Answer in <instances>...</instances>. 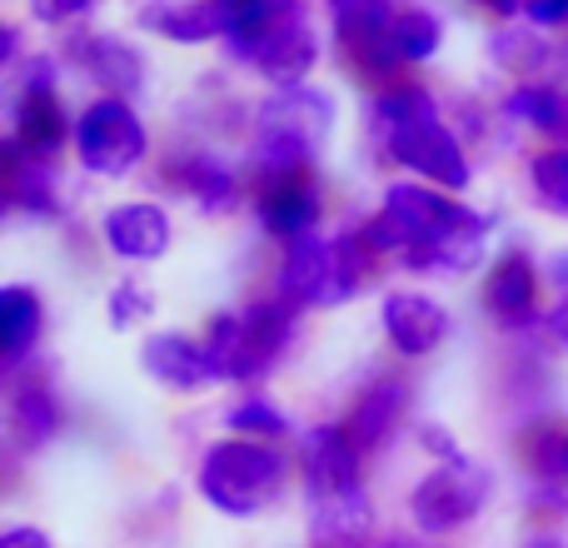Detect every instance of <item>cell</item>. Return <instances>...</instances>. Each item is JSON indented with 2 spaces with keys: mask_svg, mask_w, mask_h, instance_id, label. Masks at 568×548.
Masks as SVG:
<instances>
[{
  "mask_svg": "<svg viewBox=\"0 0 568 548\" xmlns=\"http://www.w3.org/2000/svg\"><path fill=\"white\" fill-rule=\"evenodd\" d=\"M409 394H414L409 379H399V374H379V379L349 404V414H344V434H349L354 449L379 454L384 444L394 439L399 419L409 414Z\"/></svg>",
  "mask_w": 568,
  "mask_h": 548,
  "instance_id": "15",
  "label": "cell"
},
{
  "mask_svg": "<svg viewBox=\"0 0 568 548\" xmlns=\"http://www.w3.org/2000/svg\"><path fill=\"white\" fill-rule=\"evenodd\" d=\"M100 0H30V16L40 20V26H70V20L90 16Z\"/></svg>",
  "mask_w": 568,
  "mask_h": 548,
  "instance_id": "30",
  "label": "cell"
},
{
  "mask_svg": "<svg viewBox=\"0 0 568 548\" xmlns=\"http://www.w3.org/2000/svg\"><path fill=\"white\" fill-rule=\"evenodd\" d=\"M10 439L20 444V449H40V444H50L60 434V424H65V409H60L55 389L40 379H26L10 389Z\"/></svg>",
  "mask_w": 568,
  "mask_h": 548,
  "instance_id": "20",
  "label": "cell"
},
{
  "mask_svg": "<svg viewBox=\"0 0 568 548\" xmlns=\"http://www.w3.org/2000/svg\"><path fill=\"white\" fill-rule=\"evenodd\" d=\"M444 26L429 16V10H394V45L409 65H424L429 55H439Z\"/></svg>",
  "mask_w": 568,
  "mask_h": 548,
  "instance_id": "26",
  "label": "cell"
},
{
  "mask_svg": "<svg viewBox=\"0 0 568 548\" xmlns=\"http://www.w3.org/2000/svg\"><path fill=\"white\" fill-rule=\"evenodd\" d=\"M494 65L504 70H539L549 60V45L539 40V26H504L499 35L489 40Z\"/></svg>",
  "mask_w": 568,
  "mask_h": 548,
  "instance_id": "27",
  "label": "cell"
},
{
  "mask_svg": "<svg viewBox=\"0 0 568 548\" xmlns=\"http://www.w3.org/2000/svg\"><path fill=\"white\" fill-rule=\"evenodd\" d=\"M294 329H300V304L260 300L250 309L215 314L205 329V354L215 364L220 384H255L280 364V354L290 349Z\"/></svg>",
  "mask_w": 568,
  "mask_h": 548,
  "instance_id": "6",
  "label": "cell"
},
{
  "mask_svg": "<svg viewBox=\"0 0 568 548\" xmlns=\"http://www.w3.org/2000/svg\"><path fill=\"white\" fill-rule=\"evenodd\" d=\"M479 6H484V10H494V16H504V20H509V16H519V10L529 6V0H479Z\"/></svg>",
  "mask_w": 568,
  "mask_h": 548,
  "instance_id": "35",
  "label": "cell"
},
{
  "mask_svg": "<svg viewBox=\"0 0 568 548\" xmlns=\"http://www.w3.org/2000/svg\"><path fill=\"white\" fill-rule=\"evenodd\" d=\"M225 424H230V434H240V439H265V444L290 434V414H284L270 394H245L240 404H230Z\"/></svg>",
  "mask_w": 568,
  "mask_h": 548,
  "instance_id": "25",
  "label": "cell"
},
{
  "mask_svg": "<svg viewBox=\"0 0 568 548\" xmlns=\"http://www.w3.org/2000/svg\"><path fill=\"white\" fill-rule=\"evenodd\" d=\"M150 135H145V120L135 115V105L120 95H105L95 105L80 110L75 120V155L90 175H105L120 180L145 160Z\"/></svg>",
  "mask_w": 568,
  "mask_h": 548,
  "instance_id": "9",
  "label": "cell"
},
{
  "mask_svg": "<svg viewBox=\"0 0 568 548\" xmlns=\"http://www.w3.org/2000/svg\"><path fill=\"white\" fill-rule=\"evenodd\" d=\"M489 504V474L474 459H444L439 469H429L409 494V519L419 534L444 539V534H459L464 524H474Z\"/></svg>",
  "mask_w": 568,
  "mask_h": 548,
  "instance_id": "8",
  "label": "cell"
},
{
  "mask_svg": "<svg viewBox=\"0 0 568 548\" xmlns=\"http://www.w3.org/2000/svg\"><path fill=\"white\" fill-rule=\"evenodd\" d=\"M6 200L10 210H26V215L40 220H50L60 210V180L50 170V160L26 155L16 140L6 145Z\"/></svg>",
  "mask_w": 568,
  "mask_h": 548,
  "instance_id": "19",
  "label": "cell"
},
{
  "mask_svg": "<svg viewBox=\"0 0 568 548\" xmlns=\"http://www.w3.org/2000/svg\"><path fill=\"white\" fill-rule=\"evenodd\" d=\"M16 140L26 155L50 160L65 140H75V125H70L65 105H60L55 85H26L20 90V105H16Z\"/></svg>",
  "mask_w": 568,
  "mask_h": 548,
  "instance_id": "17",
  "label": "cell"
},
{
  "mask_svg": "<svg viewBox=\"0 0 568 548\" xmlns=\"http://www.w3.org/2000/svg\"><path fill=\"white\" fill-rule=\"evenodd\" d=\"M379 255H399L414 274H469L489 245V215L449 200L434 185H399L384 190L379 215L364 225Z\"/></svg>",
  "mask_w": 568,
  "mask_h": 548,
  "instance_id": "1",
  "label": "cell"
},
{
  "mask_svg": "<svg viewBox=\"0 0 568 548\" xmlns=\"http://www.w3.org/2000/svg\"><path fill=\"white\" fill-rule=\"evenodd\" d=\"M255 215L275 240L294 245L304 235H320L324 195L310 180V170H265V180L255 190Z\"/></svg>",
  "mask_w": 568,
  "mask_h": 548,
  "instance_id": "11",
  "label": "cell"
},
{
  "mask_svg": "<svg viewBox=\"0 0 568 548\" xmlns=\"http://www.w3.org/2000/svg\"><path fill=\"white\" fill-rule=\"evenodd\" d=\"M564 479H568V429H564Z\"/></svg>",
  "mask_w": 568,
  "mask_h": 548,
  "instance_id": "37",
  "label": "cell"
},
{
  "mask_svg": "<svg viewBox=\"0 0 568 548\" xmlns=\"http://www.w3.org/2000/svg\"><path fill=\"white\" fill-rule=\"evenodd\" d=\"M0 319H6V349H0V364H6V369H20V364L36 354L40 329H45L40 294L30 290V284H6V290H0Z\"/></svg>",
  "mask_w": 568,
  "mask_h": 548,
  "instance_id": "21",
  "label": "cell"
},
{
  "mask_svg": "<svg viewBox=\"0 0 568 548\" xmlns=\"http://www.w3.org/2000/svg\"><path fill=\"white\" fill-rule=\"evenodd\" d=\"M374 125H379V145L394 165L429 180L434 190H469V155H464L459 135L444 125L439 105L424 85H389L374 105Z\"/></svg>",
  "mask_w": 568,
  "mask_h": 548,
  "instance_id": "3",
  "label": "cell"
},
{
  "mask_svg": "<svg viewBox=\"0 0 568 548\" xmlns=\"http://www.w3.org/2000/svg\"><path fill=\"white\" fill-rule=\"evenodd\" d=\"M175 185L185 190L205 215H225L240 200V175L220 155H185L175 165Z\"/></svg>",
  "mask_w": 568,
  "mask_h": 548,
  "instance_id": "22",
  "label": "cell"
},
{
  "mask_svg": "<svg viewBox=\"0 0 568 548\" xmlns=\"http://www.w3.org/2000/svg\"><path fill=\"white\" fill-rule=\"evenodd\" d=\"M379 324H384V339H389L394 354H404V359H424V354H434L449 339V309H444L434 294H419V290L384 294Z\"/></svg>",
  "mask_w": 568,
  "mask_h": 548,
  "instance_id": "12",
  "label": "cell"
},
{
  "mask_svg": "<svg viewBox=\"0 0 568 548\" xmlns=\"http://www.w3.org/2000/svg\"><path fill=\"white\" fill-rule=\"evenodd\" d=\"M70 55L80 60V70H85L95 85H105L110 95H120V100H130L145 85V55L120 35H80L75 45H70Z\"/></svg>",
  "mask_w": 568,
  "mask_h": 548,
  "instance_id": "18",
  "label": "cell"
},
{
  "mask_svg": "<svg viewBox=\"0 0 568 548\" xmlns=\"http://www.w3.org/2000/svg\"><path fill=\"white\" fill-rule=\"evenodd\" d=\"M504 115L519 125L539 130V135H568V100L549 85H519L504 100Z\"/></svg>",
  "mask_w": 568,
  "mask_h": 548,
  "instance_id": "24",
  "label": "cell"
},
{
  "mask_svg": "<svg viewBox=\"0 0 568 548\" xmlns=\"http://www.w3.org/2000/svg\"><path fill=\"white\" fill-rule=\"evenodd\" d=\"M140 369L175 394H200V389H210V384H220L215 364H210V354H205V339H190V334H180V329L150 334V339L140 344Z\"/></svg>",
  "mask_w": 568,
  "mask_h": 548,
  "instance_id": "14",
  "label": "cell"
},
{
  "mask_svg": "<svg viewBox=\"0 0 568 548\" xmlns=\"http://www.w3.org/2000/svg\"><path fill=\"white\" fill-rule=\"evenodd\" d=\"M549 280L559 284V290H564V300H568V250H559V255L549 260Z\"/></svg>",
  "mask_w": 568,
  "mask_h": 548,
  "instance_id": "34",
  "label": "cell"
},
{
  "mask_svg": "<svg viewBox=\"0 0 568 548\" xmlns=\"http://www.w3.org/2000/svg\"><path fill=\"white\" fill-rule=\"evenodd\" d=\"M150 30H160L175 45H200V40H225L215 16V0H185V6H155L145 10Z\"/></svg>",
  "mask_w": 568,
  "mask_h": 548,
  "instance_id": "23",
  "label": "cell"
},
{
  "mask_svg": "<svg viewBox=\"0 0 568 548\" xmlns=\"http://www.w3.org/2000/svg\"><path fill=\"white\" fill-rule=\"evenodd\" d=\"M334 130V95L314 85H284L255 110V150L265 170H310Z\"/></svg>",
  "mask_w": 568,
  "mask_h": 548,
  "instance_id": "7",
  "label": "cell"
},
{
  "mask_svg": "<svg viewBox=\"0 0 568 548\" xmlns=\"http://www.w3.org/2000/svg\"><path fill=\"white\" fill-rule=\"evenodd\" d=\"M334 16V26H354V20H369V16H384L389 0H324Z\"/></svg>",
  "mask_w": 568,
  "mask_h": 548,
  "instance_id": "31",
  "label": "cell"
},
{
  "mask_svg": "<svg viewBox=\"0 0 568 548\" xmlns=\"http://www.w3.org/2000/svg\"><path fill=\"white\" fill-rule=\"evenodd\" d=\"M524 548H564L559 539H534V544H524Z\"/></svg>",
  "mask_w": 568,
  "mask_h": 548,
  "instance_id": "36",
  "label": "cell"
},
{
  "mask_svg": "<svg viewBox=\"0 0 568 548\" xmlns=\"http://www.w3.org/2000/svg\"><path fill=\"white\" fill-rule=\"evenodd\" d=\"M379 250L364 230L349 235H304L284 245L280 265V294L300 309H334L349 294H359L379 270Z\"/></svg>",
  "mask_w": 568,
  "mask_h": 548,
  "instance_id": "4",
  "label": "cell"
},
{
  "mask_svg": "<svg viewBox=\"0 0 568 548\" xmlns=\"http://www.w3.org/2000/svg\"><path fill=\"white\" fill-rule=\"evenodd\" d=\"M225 55L235 60V65H250L255 75H265L275 90H284V85H304V75L320 65V35L310 30L304 16H294V20H284V26H270L250 40H230Z\"/></svg>",
  "mask_w": 568,
  "mask_h": 548,
  "instance_id": "10",
  "label": "cell"
},
{
  "mask_svg": "<svg viewBox=\"0 0 568 548\" xmlns=\"http://www.w3.org/2000/svg\"><path fill=\"white\" fill-rule=\"evenodd\" d=\"M100 240H105L110 255L150 265V260H165L170 240H175V225H170V215L160 205H150V200H125V205L105 210Z\"/></svg>",
  "mask_w": 568,
  "mask_h": 548,
  "instance_id": "13",
  "label": "cell"
},
{
  "mask_svg": "<svg viewBox=\"0 0 568 548\" xmlns=\"http://www.w3.org/2000/svg\"><path fill=\"white\" fill-rule=\"evenodd\" d=\"M150 314H155V294H150L140 280H120L115 290L105 294V319L115 324V329H135V324H145Z\"/></svg>",
  "mask_w": 568,
  "mask_h": 548,
  "instance_id": "29",
  "label": "cell"
},
{
  "mask_svg": "<svg viewBox=\"0 0 568 548\" xmlns=\"http://www.w3.org/2000/svg\"><path fill=\"white\" fill-rule=\"evenodd\" d=\"M484 309L504 329H529L539 319V270L529 255H504L484 274Z\"/></svg>",
  "mask_w": 568,
  "mask_h": 548,
  "instance_id": "16",
  "label": "cell"
},
{
  "mask_svg": "<svg viewBox=\"0 0 568 548\" xmlns=\"http://www.w3.org/2000/svg\"><path fill=\"white\" fill-rule=\"evenodd\" d=\"M0 548H55V544H50V534L36 529V524H10V529L0 534Z\"/></svg>",
  "mask_w": 568,
  "mask_h": 548,
  "instance_id": "33",
  "label": "cell"
},
{
  "mask_svg": "<svg viewBox=\"0 0 568 548\" xmlns=\"http://www.w3.org/2000/svg\"><path fill=\"white\" fill-rule=\"evenodd\" d=\"M524 16H529V26H539V30L568 26V0H529Z\"/></svg>",
  "mask_w": 568,
  "mask_h": 548,
  "instance_id": "32",
  "label": "cell"
},
{
  "mask_svg": "<svg viewBox=\"0 0 568 548\" xmlns=\"http://www.w3.org/2000/svg\"><path fill=\"white\" fill-rule=\"evenodd\" d=\"M195 484H200V499L215 514H225V519H255L270 504H280L284 484H290V464H284V454L275 444L230 434V439L210 444L200 454Z\"/></svg>",
  "mask_w": 568,
  "mask_h": 548,
  "instance_id": "5",
  "label": "cell"
},
{
  "mask_svg": "<svg viewBox=\"0 0 568 548\" xmlns=\"http://www.w3.org/2000/svg\"><path fill=\"white\" fill-rule=\"evenodd\" d=\"M529 185L554 215H568V145H549V150L534 155Z\"/></svg>",
  "mask_w": 568,
  "mask_h": 548,
  "instance_id": "28",
  "label": "cell"
},
{
  "mask_svg": "<svg viewBox=\"0 0 568 548\" xmlns=\"http://www.w3.org/2000/svg\"><path fill=\"white\" fill-rule=\"evenodd\" d=\"M300 474L314 544H359L369 534V494H364V454L349 444L344 424L304 429Z\"/></svg>",
  "mask_w": 568,
  "mask_h": 548,
  "instance_id": "2",
  "label": "cell"
}]
</instances>
